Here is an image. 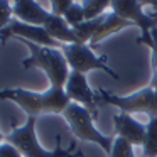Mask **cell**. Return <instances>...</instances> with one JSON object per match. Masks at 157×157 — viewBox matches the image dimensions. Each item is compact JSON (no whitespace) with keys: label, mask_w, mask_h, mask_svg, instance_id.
<instances>
[{"label":"cell","mask_w":157,"mask_h":157,"mask_svg":"<svg viewBox=\"0 0 157 157\" xmlns=\"http://www.w3.org/2000/svg\"><path fill=\"white\" fill-rule=\"evenodd\" d=\"M0 100L15 103L27 117L39 118L41 115H63L69 106L64 88L49 86L46 91H31L25 88H5L0 90Z\"/></svg>","instance_id":"cell-1"},{"label":"cell","mask_w":157,"mask_h":157,"mask_svg":"<svg viewBox=\"0 0 157 157\" xmlns=\"http://www.w3.org/2000/svg\"><path fill=\"white\" fill-rule=\"evenodd\" d=\"M36 123L37 118L27 117L24 125H12L10 132L5 133V142L12 144L22 157H85L81 150L75 152L76 142H71L68 149L61 147V135H56V147L52 150H46L39 144L37 133H36Z\"/></svg>","instance_id":"cell-2"},{"label":"cell","mask_w":157,"mask_h":157,"mask_svg":"<svg viewBox=\"0 0 157 157\" xmlns=\"http://www.w3.org/2000/svg\"><path fill=\"white\" fill-rule=\"evenodd\" d=\"M17 41L22 42L29 49V52H31L29 58L22 59V68L41 69L48 76L49 86L64 88L69 75H71V69H69V64L61 49L46 48V46H39V44H34V42L24 41V39H17Z\"/></svg>","instance_id":"cell-3"},{"label":"cell","mask_w":157,"mask_h":157,"mask_svg":"<svg viewBox=\"0 0 157 157\" xmlns=\"http://www.w3.org/2000/svg\"><path fill=\"white\" fill-rule=\"evenodd\" d=\"M63 117L68 122L73 135L83 142H91L101 147V150L110 155L113 147V139L108 135H103L95 127V118L93 115L78 103H69V106L63 112Z\"/></svg>","instance_id":"cell-4"},{"label":"cell","mask_w":157,"mask_h":157,"mask_svg":"<svg viewBox=\"0 0 157 157\" xmlns=\"http://www.w3.org/2000/svg\"><path fill=\"white\" fill-rule=\"evenodd\" d=\"M98 100L100 103H108L117 108H120L122 113H145L149 118L157 117V88L145 86L132 95H117V93L98 90Z\"/></svg>","instance_id":"cell-5"},{"label":"cell","mask_w":157,"mask_h":157,"mask_svg":"<svg viewBox=\"0 0 157 157\" xmlns=\"http://www.w3.org/2000/svg\"><path fill=\"white\" fill-rule=\"evenodd\" d=\"M61 51L64 54L71 71L86 75L90 71H96L98 69V71H103L108 76H112L113 79L120 78L118 73L106 64L105 56H96L88 44H64L61 48Z\"/></svg>","instance_id":"cell-6"},{"label":"cell","mask_w":157,"mask_h":157,"mask_svg":"<svg viewBox=\"0 0 157 157\" xmlns=\"http://www.w3.org/2000/svg\"><path fill=\"white\" fill-rule=\"evenodd\" d=\"M64 91L68 95V98L71 100V103H78V105L85 106L90 113L93 115V118L98 117V93H95L91 90V86L88 85L86 75L83 73L71 71L68 81L64 85Z\"/></svg>","instance_id":"cell-7"},{"label":"cell","mask_w":157,"mask_h":157,"mask_svg":"<svg viewBox=\"0 0 157 157\" xmlns=\"http://www.w3.org/2000/svg\"><path fill=\"white\" fill-rule=\"evenodd\" d=\"M110 10L117 14L118 17L128 21L132 25H137L140 29V36H145L157 27V19L152 17V14H147L142 9V2L137 0H112Z\"/></svg>","instance_id":"cell-8"},{"label":"cell","mask_w":157,"mask_h":157,"mask_svg":"<svg viewBox=\"0 0 157 157\" xmlns=\"http://www.w3.org/2000/svg\"><path fill=\"white\" fill-rule=\"evenodd\" d=\"M4 31H5V42L9 39H24V41L34 42V44H39V46H46V48H54V49L63 48V44L56 42L46 32V29L41 27V25L24 24V22L17 21V19H12L10 24Z\"/></svg>","instance_id":"cell-9"},{"label":"cell","mask_w":157,"mask_h":157,"mask_svg":"<svg viewBox=\"0 0 157 157\" xmlns=\"http://www.w3.org/2000/svg\"><path fill=\"white\" fill-rule=\"evenodd\" d=\"M113 128H115L117 137H122L132 147H142L144 137H145V125L137 122L132 115L122 112L115 113L113 115Z\"/></svg>","instance_id":"cell-10"},{"label":"cell","mask_w":157,"mask_h":157,"mask_svg":"<svg viewBox=\"0 0 157 157\" xmlns=\"http://www.w3.org/2000/svg\"><path fill=\"white\" fill-rule=\"evenodd\" d=\"M12 10H14V19L31 25H44L48 21L51 10H46L39 2L34 0H15L12 2Z\"/></svg>","instance_id":"cell-11"},{"label":"cell","mask_w":157,"mask_h":157,"mask_svg":"<svg viewBox=\"0 0 157 157\" xmlns=\"http://www.w3.org/2000/svg\"><path fill=\"white\" fill-rule=\"evenodd\" d=\"M42 27L46 29L49 36L54 39L59 44H76V36L73 27H69V24L64 21V17H59V15L49 14L48 21L44 22Z\"/></svg>","instance_id":"cell-12"},{"label":"cell","mask_w":157,"mask_h":157,"mask_svg":"<svg viewBox=\"0 0 157 157\" xmlns=\"http://www.w3.org/2000/svg\"><path fill=\"white\" fill-rule=\"evenodd\" d=\"M127 27H132V24H130L128 21H125V19L118 17V15L113 14L112 10L106 12V14H105V19H103V22H101V25L98 27L96 34L93 36L91 42H90L88 46L91 48V46H95V44H98V42H101L103 39H106L108 36L117 34V32L123 31V29H127Z\"/></svg>","instance_id":"cell-13"},{"label":"cell","mask_w":157,"mask_h":157,"mask_svg":"<svg viewBox=\"0 0 157 157\" xmlns=\"http://www.w3.org/2000/svg\"><path fill=\"white\" fill-rule=\"evenodd\" d=\"M137 44H145L152 51V78H150L149 86L157 88V27H154L145 36H139L137 37Z\"/></svg>","instance_id":"cell-14"},{"label":"cell","mask_w":157,"mask_h":157,"mask_svg":"<svg viewBox=\"0 0 157 157\" xmlns=\"http://www.w3.org/2000/svg\"><path fill=\"white\" fill-rule=\"evenodd\" d=\"M144 157H157V117L149 118L145 125V137L142 144Z\"/></svg>","instance_id":"cell-15"},{"label":"cell","mask_w":157,"mask_h":157,"mask_svg":"<svg viewBox=\"0 0 157 157\" xmlns=\"http://www.w3.org/2000/svg\"><path fill=\"white\" fill-rule=\"evenodd\" d=\"M81 5L85 10V21H93L106 14L105 10L110 7V0H85Z\"/></svg>","instance_id":"cell-16"},{"label":"cell","mask_w":157,"mask_h":157,"mask_svg":"<svg viewBox=\"0 0 157 157\" xmlns=\"http://www.w3.org/2000/svg\"><path fill=\"white\" fill-rule=\"evenodd\" d=\"M64 21L69 24V27H76L81 22H85V10H83L81 2H73L68 12L64 14Z\"/></svg>","instance_id":"cell-17"},{"label":"cell","mask_w":157,"mask_h":157,"mask_svg":"<svg viewBox=\"0 0 157 157\" xmlns=\"http://www.w3.org/2000/svg\"><path fill=\"white\" fill-rule=\"evenodd\" d=\"M108 157H137V155L133 154V147L127 140H123L122 137H115L113 139L112 154Z\"/></svg>","instance_id":"cell-18"},{"label":"cell","mask_w":157,"mask_h":157,"mask_svg":"<svg viewBox=\"0 0 157 157\" xmlns=\"http://www.w3.org/2000/svg\"><path fill=\"white\" fill-rule=\"evenodd\" d=\"M12 19H14L12 2H9V0H0V31H4L10 24Z\"/></svg>","instance_id":"cell-19"},{"label":"cell","mask_w":157,"mask_h":157,"mask_svg":"<svg viewBox=\"0 0 157 157\" xmlns=\"http://www.w3.org/2000/svg\"><path fill=\"white\" fill-rule=\"evenodd\" d=\"M71 4H73V0H52L51 2V14L64 17V14L71 7Z\"/></svg>","instance_id":"cell-20"},{"label":"cell","mask_w":157,"mask_h":157,"mask_svg":"<svg viewBox=\"0 0 157 157\" xmlns=\"http://www.w3.org/2000/svg\"><path fill=\"white\" fill-rule=\"evenodd\" d=\"M0 157H22V154L19 152L12 144L4 142L0 145Z\"/></svg>","instance_id":"cell-21"},{"label":"cell","mask_w":157,"mask_h":157,"mask_svg":"<svg viewBox=\"0 0 157 157\" xmlns=\"http://www.w3.org/2000/svg\"><path fill=\"white\" fill-rule=\"evenodd\" d=\"M150 4H152L154 7H155L152 12H150V14H152V17H155V19H157V2H150Z\"/></svg>","instance_id":"cell-22"},{"label":"cell","mask_w":157,"mask_h":157,"mask_svg":"<svg viewBox=\"0 0 157 157\" xmlns=\"http://www.w3.org/2000/svg\"><path fill=\"white\" fill-rule=\"evenodd\" d=\"M0 42L5 44V31H0Z\"/></svg>","instance_id":"cell-23"},{"label":"cell","mask_w":157,"mask_h":157,"mask_svg":"<svg viewBox=\"0 0 157 157\" xmlns=\"http://www.w3.org/2000/svg\"><path fill=\"white\" fill-rule=\"evenodd\" d=\"M5 142V133H2V130H0V145Z\"/></svg>","instance_id":"cell-24"},{"label":"cell","mask_w":157,"mask_h":157,"mask_svg":"<svg viewBox=\"0 0 157 157\" xmlns=\"http://www.w3.org/2000/svg\"><path fill=\"white\" fill-rule=\"evenodd\" d=\"M142 157H144V155H142Z\"/></svg>","instance_id":"cell-25"}]
</instances>
